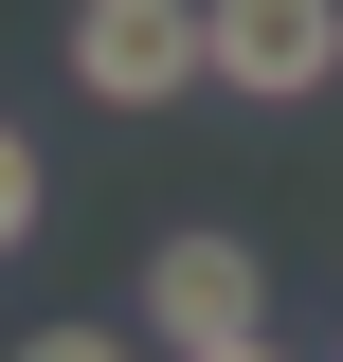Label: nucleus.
<instances>
[{
  "label": "nucleus",
  "mask_w": 343,
  "mask_h": 362,
  "mask_svg": "<svg viewBox=\"0 0 343 362\" xmlns=\"http://www.w3.org/2000/svg\"><path fill=\"white\" fill-rule=\"evenodd\" d=\"M199 73L235 90V109H325L343 0H199Z\"/></svg>",
  "instance_id": "1"
},
{
  "label": "nucleus",
  "mask_w": 343,
  "mask_h": 362,
  "mask_svg": "<svg viewBox=\"0 0 343 362\" xmlns=\"http://www.w3.org/2000/svg\"><path fill=\"white\" fill-rule=\"evenodd\" d=\"M145 326H163L181 362H199V344H271V272H253V235L181 218L163 254H145Z\"/></svg>",
  "instance_id": "2"
},
{
  "label": "nucleus",
  "mask_w": 343,
  "mask_h": 362,
  "mask_svg": "<svg viewBox=\"0 0 343 362\" xmlns=\"http://www.w3.org/2000/svg\"><path fill=\"white\" fill-rule=\"evenodd\" d=\"M73 90L90 109H181L199 90V0H73Z\"/></svg>",
  "instance_id": "3"
},
{
  "label": "nucleus",
  "mask_w": 343,
  "mask_h": 362,
  "mask_svg": "<svg viewBox=\"0 0 343 362\" xmlns=\"http://www.w3.org/2000/svg\"><path fill=\"white\" fill-rule=\"evenodd\" d=\"M18 235H37V145L0 127V254H18Z\"/></svg>",
  "instance_id": "4"
},
{
  "label": "nucleus",
  "mask_w": 343,
  "mask_h": 362,
  "mask_svg": "<svg viewBox=\"0 0 343 362\" xmlns=\"http://www.w3.org/2000/svg\"><path fill=\"white\" fill-rule=\"evenodd\" d=\"M18 362H127V326H37Z\"/></svg>",
  "instance_id": "5"
},
{
  "label": "nucleus",
  "mask_w": 343,
  "mask_h": 362,
  "mask_svg": "<svg viewBox=\"0 0 343 362\" xmlns=\"http://www.w3.org/2000/svg\"><path fill=\"white\" fill-rule=\"evenodd\" d=\"M199 362H289V344H199Z\"/></svg>",
  "instance_id": "6"
}]
</instances>
